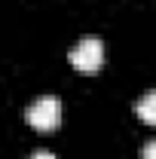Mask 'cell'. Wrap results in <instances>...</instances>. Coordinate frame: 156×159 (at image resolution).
I'll list each match as a JSON object with an SVG mask.
<instances>
[{
  "instance_id": "6da1fadb",
  "label": "cell",
  "mask_w": 156,
  "mask_h": 159,
  "mask_svg": "<svg viewBox=\"0 0 156 159\" xmlns=\"http://www.w3.org/2000/svg\"><path fill=\"white\" fill-rule=\"evenodd\" d=\"M25 119L37 132H55L61 122V101L55 95H43V98H37L25 110Z\"/></svg>"
},
{
  "instance_id": "7a4b0ae2",
  "label": "cell",
  "mask_w": 156,
  "mask_h": 159,
  "mask_svg": "<svg viewBox=\"0 0 156 159\" xmlns=\"http://www.w3.org/2000/svg\"><path fill=\"white\" fill-rule=\"evenodd\" d=\"M71 64L77 67L80 74H98L101 70V64H104V43L98 37H83L71 49Z\"/></svg>"
},
{
  "instance_id": "3957f363",
  "label": "cell",
  "mask_w": 156,
  "mask_h": 159,
  "mask_svg": "<svg viewBox=\"0 0 156 159\" xmlns=\"http://www.w3.org/2000/svg\"><path fill=\"white\" fill-rule=\"evenodd\" d=\"M135 113L144 119L147 125H156V89H153V92H147V95L135 104Z\"/></svg>"
},
{
  "instance_id": "277c9868",
  "label": "cell",
  "mask_w": 156,
  "mask_h": 159,
  "mask_svg": "<svg viewBox=\"0 0 156 159\" xmlns=\"http://www.w3.org/2000/svg\"><path fill=\"white\" fill-rule=\"evenodd\" d=\"M141 159H156V141H147L144 150H141Z\"/></svg>"
},
{
  "instance_id": "5b68a950",
  "label": "cell",
  "mask_w": 156,
  "mask_h": 159,
  "mask_svg": "<svg viewBox=\"0 0 156 159\" xmlns=\"http://www.w3.org/2000/svg\"><path fill=\"white\" fill-rule=\"evenodd\" d=\"M31 159H55V156H52L49 150H37V153H34V156H31Z\"/></svg>"
}]
</instances>
